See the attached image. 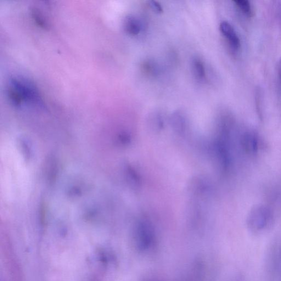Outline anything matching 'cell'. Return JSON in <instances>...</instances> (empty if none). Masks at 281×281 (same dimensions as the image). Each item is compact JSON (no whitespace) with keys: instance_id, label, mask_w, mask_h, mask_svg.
<instances>
[{"instance_id":"10","label":"cell","mask_w":281,"mask_h":281,"mask_svg":"<svg viewBox=\"0 0 281 281\" xmlns=\"http://www.w3.org/2000/svg\"><path fill=\"white\" fill-rule=\"evenodd\" d=\"M194 70L196 78L200 80H204L206 78L205 66L200 60L196 59L194 61Z\"/></svg>"},{"instance_id":"11","label":"cell","mask_w":281,"mask_h":281,"mask_svg":"<svg viewBox=\"0 0 281 281\" xmlns=\"http://www.w3.org/2000/svg\"><path fill=\"white\" fill-rule=\"evenodd\" d=\"M234 2L242 12L246 15L251 16L252 8L248 0H235Z\"/></svg>"},{"instance_id":"8","label":"cell","mask_w":281,"mask_h":281,"mask_svg":"<svg viewBox=\"0 0 281 281\" xmlns=\"http://www.w3.org/2000/svg\"><path fill=\"white\" fill-rule=\"evenodd\" d=\"M126 175L128 182L132 187L137 188L140 186V178L134 168L128 166L126 168Z\"/></svg>"},{"instance_id":"5","label":"cell","mask_w":281,"mask_h":281,"mask_svg":"<svg viewBox=\"0 0 281 281\" xmlns=\"http://www.w3.org/2000/svg\"><path fill=\"white\" fill-rule=\"evenodd\" d=\"M220 30L230 47L234 50H238L240 47V39L232 24L226 21L222 22L220 25Z\"/></svg>"},{"instance_id":"1","label":"cell","mask_w":281,"mask_h":281,"mask_svg":"<svg viewBox=\"0 0 281 281\" xmlns=\"http://www.w3.org/2000/svg\"><path fill=\"white\" fill-rule=\"evenodd\" d=\"M274 220L272 210L266 205H258L252 209L246 218V226L252 232L258 234L266 231Z\"/></svg>"},{"instance_id":"3","label":"cell","mask_w":281,"mask_h":281,"mask_svg":"<svg viewBox=\"0 0 281 281\" xmlns=\"http://www.w3.org/2000/svg\"><path fill=\"white\" fill-rule=\"evenodd\" d=\"M136 241L137 246L140 250L150 248L154 241V231L152 226L148 220H140L136 226Z\"/></svg>"},{"instance_id":"12","label":"cell","mask_w":281,"mask_h":281,"mask_svg":"<svg viewBox=\"0 0 281 281\" xmlns=\"http://www.w3.org/2000/svg\"><path fill=\"white\" fill-rule=\"evenodd\" d=\"M142 68L146 74L150 76H156L158 72V68L151 61L146 62L143 64Z\"/></svg>"},{"instance_id":"2","label":"cell","mask_w":281,"mask_h":281,"mask_svg":"<svg viewBox=\"0 0 281 281\" xmlns=\"http://www.w3.org/2000/svg\"><path fill=\"white\" fill-rule=\"evenodd\" d=\"M10 86L18 92L24 103L42 106L43 100L38 88L29 80L22 77L10 78Z\"/></svg>"},{"instance_id":"4","label":"cell","mask_w":281,"mask_h":281,"mask_svg":"<svg viewBox=\"0 0 281 281\" xmlns=\"http://www.w3.org/2000/svg\"><path fill=\"white\" fill-rule=\"evenodd\" d=\"M242 150L247 156H254L261 148V140L258 134L252 131L241 134L240 139Z\"/></svg>"},{"instance_id":"13","label":"cell","mask_w":281,"mask_h":281,"mask_svg":"<svg viewBox=\"0 0 281 281\" xmlns=\"http://www.w3.org/2000/svg\"><path fill=\"white\" fill-rule=\"evenodd\" d=\"M150 5L151 8H152L156 12L160 14L162 12V6L158 2L154 1L150 2Z\"/></svg>"},{"instance_id":"14","label":"cell","mask_w":281,"mask_h":281,"mask_svg":"<svg viewBox=\"0 0 281 281\" xmlns=\"http://www.w3.org/2000/svg\"><path fill=\"white\" fill-rule=\"evenodd\" d=\"M278 77L280 82L281 86V58L280 59L278 63Z\"/></svg>"},{"instance_id":"7","label":"cell","mask_w":281,"mask_h":281,"mask_svg":"<svg viewBox=\"0 0 281 281\" xmlns=\"http://www.w3.org/2000/svg\"><path fill=\"white\" fill-rule=\"evenodd\" d=\"M30 14L34 21L38 26L44 30L48 29V24L40 10L35 7L32 8L30 10Z\"/></svg>"},{"instance_id":"6","label":"cell","mask_w":281,"mask_h":281,"mask_svg":"<svg viewBox=\"0 0 281 281\" xmlns=\"http://www.w3.org/2000/svg\"><path fill=\"white\" fill-rule=\"evenodd\" d=\"M124 27L128 34L136 36L142 30V24L136 16H128L124 22Z\"/></svg>"},{"instance_id":"9","label":"cell","mask_w":281,"mask_h":281,"mask_svg":"<svg viewBox=\"0 0 281 281\" xmlns=\"http://www.w3.org/2000/svg\"><path fill=\"white\" fill-rule=\"evenodd\" d=\"M172 126L174 130L179 134H182L185 129L184 118L180 114H176L172 116Z\"/></svg>"}]
</instances>
